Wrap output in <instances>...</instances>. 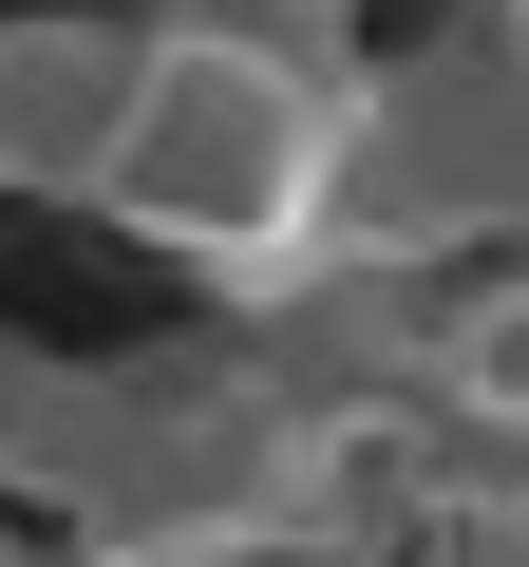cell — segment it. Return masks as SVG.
Masks as SVG:
<instances>
[{
    "label": "cell",
    "mask_w": 529,
    "mask_h": 567,
    "mask_svg": "<svg viewBox=\"0 0 529 567\" xmlns=\"http://www.w3.org/2000/svg\"><path fill=\"white\" fill-rule=\"evenodd\" d=\"M529 189V114H510V20L473 0L454 39L360 58L341 76V152H322V265H473ZM303 265V284H322Z\"/></svg>",
    "instance_id": "cell-2"
},
{
    "label": "cell",
    "mask_w": 529,
    "mask_h": 567,
    "mask_svg": "<svg viewBox=\"0 0 529 567\" xmlns=\"http://www.w3.org/2000/svg\"><path fill=\"white\" fill-rule=\"evenodd\" d=\"M322 152H341V58L227 39V20H133V95L95 133L76 208H114L170 265H227L246 303H284L322 265Z\"/></svg>",
    "instance_id": "cell-1"
},
{
    "label": "cell",
    "mask_w": 529,
    "mask_h": 567,
    "mask_svg": "<svg viewBox=\"0 0 529 567\" xmlns=\"http://www.w3.org/2000/svg\"><path fill=\"white\" fill-rule=\"evenodd\" d=\"M114 95H133V20H0V208L76 189Z\"/></svg>",
    "instance_id": "cell-3"
}]
</instances>
